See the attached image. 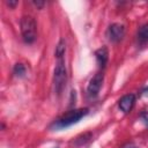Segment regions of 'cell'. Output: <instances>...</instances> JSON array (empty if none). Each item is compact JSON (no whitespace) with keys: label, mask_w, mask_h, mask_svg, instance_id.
Returning <instances> with one entry per match:
<instances>
[{"label":"cell","mask_w":148,"mask_h":148,"mask_svg":"<svg viewBox=\"0 0 148 148\" xmlns=\"http://www.w3.org/2000/svg\"><path fill=\"white\" fill-rule=\"evenodd\" d=\"M20 25H21V34H22L23 40L27 44L34 43L37 37V25H36V21L34 20V17L29 15L23 16L21 18Z\"/></svg>","instance_id":"7a4b0ae2"},{"label":"cell","mask_w":148,"mask_h":148,"mask_svg":"<svg viewBox=\"0 0 148 148\" xmlns=\"http://www.w3.org/2000/svg\"><path fill=\"white\" fill-rule=\"evenodd\" d=\"M138 38L141 42H148V24H143L138 31Z\"/></svg>","instance_id":"ba28073f"},{"label":"cell","mask_w":148,"mask_h":148,"mask_svg":"<svg viewBox=\"0 0 148 148\" xmlns=\"http://www.w3.org/2000/svg\"><path fill=\"white\" fill-rule=\"evenodd\" d=\"M7 3H8V6H10V7H14V6L17 3V1H7Z\"/></svg>","instance_id":"7c38bea8"},{"label":"cell","mask_w":148,"mask_h":148,"mask_svg":"<svg viewBox=\"0 0 148 148\" xmlns=\"http://www.w3.org/2000/svg\"><path fill=\"white\" fill-rule=\"evenodd\" d=\"M123 148H138V147H136L134 143L131 142V143H126L125 146H123Z\"/></svg>","instance_id":"8fae6325"},{"label":"cell","mask_w":148,"mask_h":148,"mask_svg":"<svg viewBox=\"0 0 148 148\" xmlns=\"http://www.w3.org/2000/svg\"><path fill=\"white\" fill-rule=\"evenodd\" d=\"M88 109H73L66 113H64L59 119H57L53 125H52V128L54 130H61V128H66V127H69L76 123H79L83 117H86L88 114Z\"/></svg>","instance_id":"6da1fadb"},{"label":"cell","mask_w":148,"mask_h":148,"mask_svg":"<svg viewBox=\"0 0 148 148\" xmlns=\"http://www.w3.org/2000/svg\"><path fill=\"white\" fill-rule=\"evenodd\" d=\"M13 72H14V74L16 76H24V74H25V67H24L23 64H16L14 66Z\"/></svg>","instance_id":"9c48e42d"},{"label":"cell","mask_w":148,"mask_h":148,"mask_svg":"<svg viewBox=\"0 0 148 148\" xmlns=\"http://www.w3.org/2000/svg\"><path fill=\"white\" fill-rule=\"evenodd\" d=\"M66 80H67V74H66V66L62 57H59L57 60V65L54 68V75H53V86H54V91L60 95L66 86Z\"/></svg>","instance_id":"3957f363"},{"label":"cell","mask_w":148,"mask_h":148,"mask_svg":"<svg viewBox=\"0 0 148 148\" xmlns=\"http://www.w3.org/2000/svg\"><path fill=\"white\" fill-rule=\"evenodd\" d=\"M103 80H104V75L101 72L96 73L90 79V81L88 83V87H87V94H88L89 97L94 98V97H96L98 95V92L101 90V87L103 84Z\"/></svg>","instance_id":"277c9868"},{"label":"cell","mask_w":148,"mask_h":148,"mask_svg":"<svg viewBox=\"0 0 148 148\" xmlns=\"http://www.w3.org/2000/svg\"><path fill=\"white\" fill-rule=\"evenodd\" d=\"M95 56H96V60L98 62V66L101 68L105 67L106 62H108V59H109V52H108V49L106 47H101L98 49L96 52H95Z\"/></svg>","instance_id":"52a82bcc"},{"label":"cell","mask_w":148,"mask_h":148,"mask_svg":"<svg viewBox=\"0 0 148 148\" xmlns=\"http://www.w3.org/2000/svg\"><path fill=\"white\" fill-rule=\"evenodd\" d=\"M134 104H135V96L133 94H127L123 96L118 102V106L124 113H128L133 109Z\"/></svg>","instance_id":"8992f818"},{"label":"cell","mask_w":148,"mask_h":148,"mask_svg":"<svg viewBox=\"0 0 148 148\" xmlns=\"http://www.w3.org/2000/svg\"><path fill=\"white\" fill-rule=\"evenodd\" d=\"M140 119L142 120V123L148 127V111H145L140 114Z\"/></svg>","instance_id":"30bf717a"},{"label":"cell","mask_w":148,"mask_h":148,"mask_svg":"<svg viewBox=\"0 0 148 148\" xmlns=\"http://www.w3.org/2000/svg\"><path fill=\"white\" fill-rule=\"evenodd\" d=\"M106 36H108L109 40H111L113 43L120 42L124 38V36H125V28H124V25L123 24H119V23L111 24L108 28Z\"/></svg>","instance_id":"5b68a950"}]
</instances>
